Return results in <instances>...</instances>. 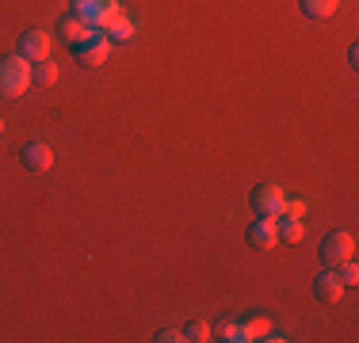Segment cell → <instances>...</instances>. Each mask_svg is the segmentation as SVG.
I'll list each match as a JSON object with an SVG mask.
<instances>
[{
	"label": "cell",
	"instance_id": "cell-2",
	"mask_svg": "<svg viewBox=\"0 0 359 343\" xmlns=\"http://www.w3.org/2000/svg\"><path fill=\"white\" fill-rule=\"evenodd\" d=\"M321 260H325V267H332V271L344 260H355V237L344 233V229H332V233L321 240Z\"/></svg>",
	"mask_w": 359,
	"mask_h": 343
},
{
	"label": "cell",
	"instance_id": "cell-20",
	"mask_svg": "<svg viewBox=\"0 0 359 343\" xmlns=\"http://www.w3.org/2000/svg\"><path fill=\"white\" fill-rule=\"evenodd\" d=\"M153 340H157V343H180V340H184V328H161Z\"/></svg>",
	"mask_w": 359,
	"mask_h": 343
},
{
	"label": "cell",
	"instance_id": "cell-8",
	"mask_svg": "<svg viewBox=\"0 0 359 343\" xmlns=\"http://www.w3.org/2000/svg\"><path fill=\"white\" fill-rule=\"evenodd\" d=\"M20 160H23V168H27V172H50L54 153H50L46 141H27V145H23V153H20Z\"/></svg>",
	"mask_w": 359,
	"mask_h": 343
},
{
	"label": "cell",
	"instance_id": "cell-17",
	"mask_svg": "<svg viewBox=\"0 0 359 343\" xmlns=\"http://www.w3.org/2000/svg\"><path fill=\"white\" fill-rule=\"evenodd\" d=\"M184 340L187 343H207L210 340V324L207 321H187L184 324Z\"/></svg>",
	"mask_w": 359,
	"mask_h": 343
},
{
	"label": "cell",
	"instance_id": "cell-21",
	"mask_svg": "<svg viewBox=\"0 0 359 343\" xmlns=\"http://www.w3.org/2000/svg\"><path fill=\"white\" fill-rule=\"evenodd\" d=\"M348 65H352V69L359 65V46H352V50H348Z\"/></svg>",
	"mask_w": 359,
	"mask_h": 343
},
{
	"label": "cell",
	"instance_id": "cell-3",
	"mask_svg": "<svg viewBox=\"0 0 359 343\" xmlns=\"http://www.w3.org/2000/svg\"><path fill=\"white\" fill-rule=\"evenodd\" d=\"M69 4H73V12L81 15V20H88L96 31H104L107 23L123 12V8H118V0H69Z\"/></svg>",
	"mask_w": 359,
	"mask_h": 343
},
{
	"label": "cell",
	"instance_id": "cell-15",
	"mask_svg": "<svg viewBox=\"0 0 359 343\" xmlns=\"http://www.w3.org/2000/svg\"><path fill=\"white\" fill-rule=\"evenodd\" d=\"M298 8H302V15H310V20H325V15H332L340 8V0H298Z\"/></svg>",
	"mask_w": 359,
	"mask_h": 343
},
{
	"label": "cell",
	"instance_id": "cell-12",
	"mask_svg": "<svg viewBox=\"0 0 359 343\" xmlns=\"http://www.w3.org/2000/svg\"><path fill=\"white\" fill-rule=\"evenodd\" d=\"M276 233H279V244H298L302 240V218H276Z\"/></svg>",
	"mask_w": 359,
	"mask_h": 343
},
{
	"label": "cell",
	"instance_id": "cell-5",
	"mask_svg": "<svg viewBox=\"0 0 359 343\" xmlns=\"http://www.w3.org/2000/svg\"><path fill=\"white\" fill-rule=\"evenodd\" d=\"M107 54H111V38L104 31H92L84 42H76V46H73V57L81 65H88V69H100L107 62Z\"/></svg>",
	"mask_w": 359,
	"mask_h": 343
},
{
	"label": "cell",
	"instance_id": "cell-10",
	"mask_svg": "<svg viewBox=\"0 0 359 343\" xmlns=\"http://www.w3.org/2000/svg\"><path fill=\"white\" fill-rule=\"evenodd\" d=\"M210 340H222V343H249V332H245L241 321H233V316H222V321H215V328H210Z\"/></svg>",
	"mask_w": 359,
	"mask_h": 343
},
{
	"label": "cell",
	"instance_id": "cell-7",
	"mask_svg": "<svg viewBox=\"0 0 359 343\" xmlns=\"http://www.w3.org/2000/svg\"><path fill=\"white\" fill-rule=\"evenodd\" d=\"M313 298H318V302H325V305H337L340 298H344V282H340V274L332 271V267L313 279Z\"/></svg>",
	"mask_w": 359,
	"mask_h": 343
},
{
	"label": "cell",
	"instance_id": "cell-16",
	"mask_svg": "<svg viewBox=\"0 0 359 343\" xmlns=\"http://www.w3.org/2000/svg\"><path fill=\"white\" fill-rule=\"evenodd\" d=\"M57 80V65L50 62H31V84H39V88H50V84Z\"/></svg>",
	"mask_w": 359,
	"mask_h": 343
},
{
	"label": "cell",
	"instance_id": "cell-14",
	"mask_svg": "<svg viewBox=\"0 0 359 343\" xmlns=\"http://www.w3.org/2000/svg\"><path fill=\"white\" fill-rule=\"evenodd\" d=\"M104 31H107V38H111V42H130V38H134V20H130V15L118 12Z\"/></svg>",
	"mask_w": 359,
	"mask_h": 343
},
{
	"label": "cell",
	"instance_id": "cell-1",
	"mask_svg": "<svg viewBox=\"0 0 359 343\" xmlns=\"http://www.w3.org/2000/svg\"><path fill=\"white\" fill-rule=\"evenodd\" d=\"M27 88H31V62H23L20 54L0 57V96L20 99Z\"/></svg>",
	"mask_w": 359,
	"mask_h": 343
},
{
	"label": "cell",
	"instance_id": "cell-9",
	"mask_svg": "<svg viewBox=\"0 0 359 343\" xmlns=\"http://www.w3.org/2000/svg\"><path fill=\"white\" fill-rule=\"evenodd\" d=\"M249 244L260 248V252H268V248L279 244V233H276V218H256L249 225Z\"/></svg>",
	"mask_w": 359,
	"mask_h": 343
},
{
	"label": "cell",
	"instance_id": "cell-6",
	"mask_svg": "<svg viewBox=\"0 0 359 343\" xmlns=\"http://www.w3.org/2000/svg\"><path fill=\"white\" fill-rule=\"evenodd\" d=\"M15 50H20L23 62H46V57H50V34H42V31H23L20 42H15Z\"/></svg>",
	"mask_w": 359,
	"mask_h": 343
},
{
	"label": "cell",
	"instance_id": "cell-19",
	"mask_svg": "<svg viewBox=\"0 0 359 343\" xmlns=\"http://www.w3.org/2000/svg\"><path fill=\"white\" fill-rule=\"evenodd\" d=\"M302 214H306V199H287L283 218H302Z\"/></svg>",
	"mask_w": 359,
	"mask_h": 343
},
{
	"label": "cell",
	"instance_id": "cell-4",
	"mask_svg": "<svg viewBox=\"0 0 359 343\" xmlns=\"http://www.w3.org/2000/svg\"><path fill=\"white\" fill-rule=\"evenodd\" d=\"M249 206H252V214H256V218H283L287 195L279 191L276 183H260V187H256V191H252Z\"/></svg>",
	"mask_w": 359,
	"mask_h": 343
},
{
	"label": "cell",
	"instance_id": "cell-22",
	"mask_svg": "<svg viewBox=\"0 0 359 343\" xmlns=\"http://www.w3.org/2000/svg\"><path fill=\"white\" fill-rule=\"evenodd\" d=\"M0 137H4V118H0Z\"/></svg>",
	"mask_w": 359,
	"mask_h": 343
},
{
	"label": "cell",
	"instance_id": "cell-13",
	"mask_svg": "<svg viewBox=\"0 0 359 343\" xmlns=\"http://www.w3.org/2000/svg\"><path fill=\"white\" fill-rule=\"evenodd\" d=\"M245 332H249V343H252V340H271V343L283 340L276 328H271L268 316H249V321H245Z\"/></svg>",
	"mask_w": 359,
	"mask_h": 343
},
{
	"label": "cell",
	"instance_id": "cell-11",
	"mask_svg": "<svg viewBox=\"0 0 359 343\" xmlns=\"http://www.w3.org/2000/svg\"><path fill=\"white\" fill-rule=\"evenodd\" d=\"M57 31H62V38L69 42V46H76V42H84V38H88V34L96 31V27H92L88 20H81V15H76V12H69V15H65V20H62V23H57Z\"/></svg>",
	"mask_w": 359,
	"mask_h": 343
},
{
	"label": "cell",
	"instance_id": "cell-18",
	"mask_svg": "<svg viewBox=\"0 0 359 343\" xmlns=\"http://www.w3.org/2000/svg\"><path fill=\"white\" fill-rule=\"evenodd\" d=\"M337 274H340V282H344V286H355L359 282V267H355V260H344L337 267Z\"/></svg>",
	"mask_w": 359,
	"mask_h": 343
}]
</instances>
